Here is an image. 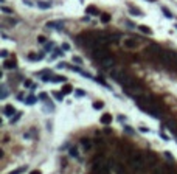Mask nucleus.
Wrapping results in <instances>:
<instances>
[{"instance_id": "nucleus-1", "label": "nucleus", "mask_w": 177, "mask_h": 174, "mask_svg": "<svg viewBox=\"0 0 177 174\" xmlns=\"http://www.w3.org/2000/svg\"><path fill=\"white\" fill-rule=\"evenodd\" d=\"M129 165L135 169V171H143L145 166H146V162H145V157L141 156L140 152H132L131 157H129Z\"/></svg>"}, {"instance_id": "nucleus-2", "label": "nucleus", "mask_w": 177, "mask_h": 174, "mask_svg": "<svg viewBox=\"0 0 177 174\" xmlns=\"http://www.w3.org/2000/svg\"><path fill=\"white\" fill-rule=\"evenodd\" d=\"M93 51V57L95 59H104L106 56H109V51L104 48V47H98V48H95V50H92Z\"/></svg>"}, {"instance_id": "nucleus-3", "label": "nucleus", "mask_w": 177, "mask_h": 174, "mask_svg": "<svg viewBox=\"0 0 177 174\" xmlns=\"http://www.w3.org/2000/svg\"><path fill=\"white\" fill-rule=\"evenodd\" d=\"M100 62H101L103 68H113V65H115V59H113L112 56H106L104 59H101Z\"/></svg>"}, {"instance_id": "nucleus-4", "label": "nucleus", "mask_w": 177, "mask_h": 174, "mask_svg": "<svg viewBox=\"0 0 177 174\" xmlns=\"http://www.w3.org/2000/svg\"><path fill=\"white\" fill-rule=\"evenodd\" d=\"M127 92H129V95H132V96H135V98H140V96L143 95V90L140 89V87H129L127 89Z\"/></svg>"}, {"instance_id": "nucleus-5", "label": "nucleus", "mask_w": 177, "mask_h": 174, "mask_svg": "<svg viewBox=\"0 0 177 174\" xmlns=\"http://www.w3.org/2000/svg\"><path fill=\"white\" fill-rule=\"evenodd\" d=\"M64 27V22L62 20H51L47 24V28H53V30H61Z\"/></svg>"}, {"instance_id": "nucleus-6", "label": "nucleus", "mask_w": 177, "mask_h": 174, "mask_svg": "<svg viewBox=\"0 0 177 174\" xmlns=\"http://www.w3.org/2000/svg\"><path fill=\"white\" fill-rule=\"evenodd\" d=\"M120 83H121V86H123V87H126V89H129V87H132V86H134V79L131 78V76H126V75L121 78V81H120Z\"/></svg>"}, {"instance_id": "nucleus-7", "label": "nucleus", "mask_w": 177, "mask_h": 174, "mask_svg": "<svg viewBox=\"0 0 177 174\" xmlns=\"http://www.w3.org/2000/svg\"><path fill=\"white\" fill-rule=\"evenodd\" d=\"M145 110H146V112H148L149 115H152L154 118H159V117H160L159 110H157V109H155L154 106H151V104H149V106H146V107H145Z\"/></svg>"}, {"instance_id": "nucleus-8", "label": "nucleus", "mask_w": 177, "mask_h": 174, "mask_svg": "<svg viewBox=\"0 0 177 174\" xmlns=\"http://www.w3.org/2000/svg\"><path fill=\"white\" fill-rule=\"evenodd\" d=\"M110 75H112V78H113V79H116V81H121V78L124 76L120 70H118V68H112V70H110Z\"/></svg>"}, {"instance_id": "nucleus-9", "label": "nucleus", "mask_w": 177, "mask_h": 174, "mask_svg": "<svg viewBox=\"0 0 177 174\" xmlns=\"http://www.w3.org/2000/svg\"><path fill=\"white\" fill-rule=\"evenodd\" d=\"M137 45H138V42L135 39H124V47L126 48H137Z\"/></svg>"}, {"instance_id": "nucleus-10", "label": "nucleus", "mask_w": 177, "mask_h": 174, "mask_svg": "<svg viewBox=\"0 0 177 174\" xmlns=\"http://www.w3.org/2000/svg\"><path fill=\"white\" fill-rule=\"evenodd\" d=\"M36 5L41 8V9H50V8H51V3H50V2H37Z\"/></svg>"}, {"instance_id": "nucleus-11", "label": "nucleus", "mask_w": 177, "mask_h": 174, "mask_svg": "<svg viewBox=\"0 0 177 174\" xmlns=\"http://www.w3.org/2000/svg\"><path fill=\"white\" fill-rule=\"evenodd\" d=\"M16 112V109L11 106V104H8V106H5V115H6V117H11V115Z\"/></svg>"}, {"instance_id": "nucleus-12", "label": "nucleus", "mask_w": 177, "mask_h": 174, "mask_svg": "<svg viewBox=\"0 0 177 174\" xmlns=\"http://www.w3.org/2000/svg\"><path fill=\"white\" fill-rule=\"evenodd\" d=\"M112 121V115H109V113H104L103 117H101V123L103 124H109Z\"/></svg>"}, {"instance_id": "nucleus-13", "label": "nucleus", "mask_w": 177, "mask_h": 174, "mask_svg": "<svg viewBox=\"0 0 177 174\" xmlns=\"http://www.w3.org/2000/svg\"><path fill=\"white\" fill-rule=\"evenodd\" d=\"M138 30H140L141 33H145V34H151V33H152V30H151L149 27H146V25H140Z\"/></svg>"}, {"instance_id": "nucleus-14", "label": "nucleus", "mask_w": 177, "mask_h": 174, "mask_svg": "<svg viewBox=\"0 0 177 174\" xmlns=\"http://www.w3.org/2000/svg\"><path fill=\"white\" fill-rule=\"evenodd\" d=\"M152 174H166V172H165V168H163V166H155L154 171H152Z\"/></svg>"}, {"instance_id": "nucleus-15", "label": "nucleus", "mask_w": 177, "mask_h": 174, "mask_svg": "<svg viewBox=\"0 0 177 174\" xmlns=\"http://www.w3.org/2000/svg\"><path fill=\"white\" fill-rule=\"evenodd\" d=\"M6 96H8V89H6V86L3 84V86H2V93H0V98H2V100H5Z\"/></svg>"}, {"instance_id": "nucleus-16", "label": "nucleus", "mask_w": 177, "mask_h": 174, "mask_svg": "<svg viewBox=\"0 0 177 174\" xmlns=\"http://www.w3.org/2000/svg\"><path fill=\"white\" fill-rule=\"evenodd\" d=\"M44 57V54H30V59L31 61H41Z\"/></svg>"}, {"instance_id": "nucleus-17", "label": "nucleus", "mask_w": 177, "mask_h": 174, "mask_svg": "<svg viewBox=\"0 0 177 174\" xmlns=\"http://www.w3.org/2000/svg\"><path fill=\"white\" fill-rule=\"evenodd\" d=\"M162 13H163V14H165L168 19H172V17H174V16L169 13V9H168V8H165V6H162Z\"/></svg>"}, {"instance_id": "nucleus-18", "label": "nucleus", "mask_w": 177, "mask_h": 174, "mask_svg": "<svg viewBox=\"0 0 177 174\" xmlns=\"http://www.w3.org/2000/svg\"><path fill=\"white\" fill-rule=\"evenodd\" d=\"M81 143H82V146H84L86 149H89V148L92 146V143H90V142H89L87 138H82V140H81Z\"/></svg>"}, {"instance_id": "nucleus-19", "label": "nucleus", "mask_w": 177, "mask_h": 174, "mask_svg": "<svg viewBox=\"0 0 177 174\" xmlns=\"http://www.w3.org/2000/svg\"><path fill=\"white\" fill-rule=\"evenodd\" d=\"M53 83H64L65 81V78H64V76H54V78L51 79Z\"/></svg>"}, {"instance_id": "nucleus-20", "label": "nucleus", "mask_w": 177, "mask_h": 174, "mask_svg": "<svg viewBox=\"0 0 177 174\" xmlns=\"http://www.w3.org/2000/svg\"><path fill=\"white\" fill-rule=\"evenodd\" d=\"M129 11H131V14H134V16H143V13H141L140 9H135V8H131Z\"/></svg>"}, {"instance_id": "nucleus-21", "label": "nucleus", "mask_w": 177, "mask_h": 174, "mask_svg": "<svg viewBox=\"0 0 177 174\" xmlns=\"http://www.w3.org/2000/svg\"><path fill=\"white\" fill-rule=\"evenodd\" d=\"M25 168H27V166H22V168H17V169H14V171H11L9 174H22V172L25 171Z\"/></svg>"}, {"instance_id": "nucleus-22", "label": "nucleus", "mask_w": 177, "mask_h": 174, "mask_svg": "<svg viewBox=\"0 0 177 174\" xmlns=\"http://www.w3.org/2000/svg\"><path fill=\"white\" fill-rule=\"evenodd\" d=\"M3 67L9 70V68H14V67H16V64H14V62H8V61H6V62L3 64Z\"/></svg>"}, {"instance_id": "nucleus-23", "label": "nucleus", "mask_w": 177, "mask_h": 174, "mask_svg": "<svg viewBox=\"0 0 177 174\" xmlns=\"http://www.w3.org/2000/svg\"><path fill=\"white\" fill-rule=\"evenodd\" d=\"M104 107V104L101 103V101H96L95 104H93V109H103Z\"/></svg>"}, {"instance_id": "nucleus-24", "label": "nucleus", "mask_w": 177, "mask_h": 174, "mask_svg": "<svg viewBox=\"0 0 177 174\" xmlns=\"http://www.w3.org/2000/svg\"><path fill=\"white\" fill-rule=\"evenodd\" d=\"M70 156L72 157H78V149L76 148H70Z\"/></svg>"}, {"instance_id": "nucleus-25", "label": "nucleus", "mask_w": 177, "mask_h": 174, "mask_svg": "<svg viewBox=\"0 0 177 174\" xmlns=\"http://www.w3.org/2000/svg\"><path fill=\"white\" fill-rule=\"evenodd\" d=\"M101 20H103L104 24H107V22L110 20V16H109V14H103V17H101Z\"/></svg>"}, {"instance_id": "nucleus-26", "label": "nucleus", "mask_w": 177, "mask_h": 174, "mask_svg": "<svg viewBox=\"0 0 177 174\" xmlns=\"http://www.w3.org/2000/svg\"><path fill=\"white\" fill-rule=\"evenodd\" d=\"M87 14H98V11H96L93 6H89V8H87Z\"/></svg>"}, {"instance_id": "nucleus-27", "label": "nucleus", "mask_w": 177, "mask_h": 174, "mask_svg": "<svg viewBox=\"0 0 177 174\" xmlns=\"http://www.w3.org/2000/svg\"><path fill=\"white\" fill-rule=\"evenodd\" d=\"M34 103H36L34 96H28V98H27V104H34Z\"/></svg>"}, {"instance_id": "nucleus-28", "label": "nucleus", "mask_w": 177, "mask_h": 174, "mask_svg": "<svg viewBox=\"0 0 177 174\" xmlns=\"http://www.w3.org/2000/svg\"><path fill=\"white\" fill-rule=\"evenodd\" d=\"M73 62H76V64H82V59H81V57H78V56H73Z\"/></svg>"}, {"instance_id": "nucleus-29", "label": "nucleus", "mask_w": 177, "mask_h": 174, "mask_svg": "<svg viewBox=\"0 0 177 174\" xmlns=\"http://www.w3.org/2000/svg\"><path fill=\"white\" fill-rule=\"evenodd\" d=\"M0 9H2L3 13H6V14H11V13H13V9H9V8H6V6H2V8H0Z\"/></svg>"}, {"instance_id": "nucleus-30", "label": "nucleus", "mask_w": 177, "mask_h": 174, "mask_svg": "<svg viewBox=\"0 0 177 174\" xmlns=\"http://www.w3.org/2000/svg\"><path fill=\"white\" fill-rule=\"evenodd\" d=\"M62 90H64V93H70V92H72V87H70V86H65Z\"/></svg>"}, {"instance_id": "nucleus-31", "label": "nucleus", "mask_w": 177, "mask_h": 174, "mask_svg": "<svg viewBox=\"0 0 177 174\" xmlns=\"http://www.w3.org/2000/svg\"><path fill=\"white\" fill-rule=\"evenodd\" d=\"M0 56H2V57H6V56H8V51H6V50H2V51H0Z\"/></svg>"}, {"instance_id": "nucleus-32", "label": "nucleus", "mask_w": 177, "mask_h": 174, "mask_svg": "<svg viewBox=\"0 0 177 174\" xmlns=\"http://www.w3.org/2000/svg\"><path fill=\"white\" fill-rule=\"evenodd\" d=\"M37 41L41 42V44H44V42H45V37H44V36H39V37H37Z\"/></svg>"}, {"instance_id": "nucleus-33", "label": "nucleus", "mask_w": 177, "mask_h": 174, "mask_svg": "<svg viewBox=\"0 0 177 174\" xmlns=\"http://www.w3.org/2000/svg\"><path fill=\"white\" fill-rule=\"evenodd\" d=\"M39 98H41V100H47V93H41V95H39Z\"/></svg>"}, {"instance_id": "nucleus-34", "label": "nucleus", "mask_w": 177, "mask_h": 174, "mask_svg": "<svg viewBox=\"0 0 177 174\" xmlns=\"http://www.w3.org/2000/svg\"><path fill=\"white\" fill-rule=\"evenodd\" d=\"M23 3H27L28 6H33V2H31V0H23Z\"/></svg>"}, {"instance_id": "nucleus-35", "label": "nucleus", "mask_w": 177, "mask_h": 174, "mask_svg": "<svg viewBox=\"0 0 177 174\" xmlns=\"http://www.w3.org/2000/svg\"><path fill=\"white\" fill-rule=\"evenodd\" d=\"M30 174H42V172H41V171H39V169H34V171H31Z\"/></svg>"}, {"instance_id": "nucleus-36", "label": "nucleus", "mask_w": 177, "mask_h": 174, "mask_svg": "<svg viewBox=\"0 0 177 174\" xmlns=\"http://www.w3.org/2000/svg\"><path fill=\"white\" fill-rule=\"evenodd\" d=\"M45 48H47V50H51V48H53V44H47Z\"/></svg>"}, {"instance_id": "nucleus-37", "label": "nucleus", "mask_w": 177, "mask_h": 174, "mask_svg": "<svg viewBox=\"0 0 177 174\" xmlns=\"http://www.w3.org/2000/svg\"><path fill=\"white\" fill-rule=\"evenodd\" d=\"M62 48H64V50H68V48H70V45H68V44H62Z\"/></svg>"}, {"instance_id": "nucleus-38", "label": "nucleus", "mask_w": 177, "mask_h": 174, "mask_svg": "<svg viewBox=\"0 0 177 174\" xmlns=\"http://www.w3.org/2000/svg\"><path fill=\"white\" fill-rule=\"evenodd\" d=\"M76 95H79V96H82V95H84V92H82V90H78V92H76Z\"/></svg>"}, {"instance_id": "nucleus-39", "label": "nucleus", "mask_w": 177, "mask_h": 174, "mask_svg": "<svg viewBox=\"0 0 177 174\" xmlns=\"http://www.w3.org/2000/svg\"><path fill=\"white\" fill-rule=\"evenodd\" d=\"M168 174H177V172H175V171H169Z\"/></svg>"}, {"instance_id": "nucleus-40", "label": "nucleus", "mask_w": 177, "mask_h": 174, "mask_svg": "<svg viewBox=\"0 0 177 174\" xmlns=\"http://www.w3.org/2000/svg\"><path fill=\"white\" fill-rule=\"evenodd\" d=\"M175 28H177V27H175Z\"/></svg>"}]
</instances>
